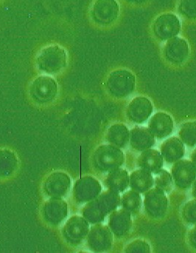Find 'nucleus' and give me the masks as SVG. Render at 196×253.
<instances>
[{"label": "nucleus", "mask_w": 196, "mask_h": 253, "mask_svg": "<svg viewBox=\"0 0 196 253\" xmlns=\"http://www.w3.org/2000/svg\"><path fill=\"white\" fill-rule=\"evenodd\" d=\"M106 84L108 91L114 97H127L134 90L136 78L128 70H116L108 76Z\"/></svg>", "instance_id": "nucleus-2"}, {"label": "nucleus", "mask_w": 196, "mask_h": 253, "mask_svg": "<svg viewBox=\"0 0 196 253\" xmlns=\"http://www.w3.org/2000/svg\"><path fill=\"white\" fill-rule=\"evenodd\" d=\"M127 2L131 3V4H142L144 3L147 2L148 0H125Z\"/></svg>", "instance_id": "nucleus-28"}, {"label": "nucleus", "mask_w": 196, "mask_h": 253, "mask_svg": "<svg viewBox=\"0 0 196 253\" xmlns=\"http://www.w3.org/2000/svg\"><path fill=\"white\" fill-rule=\"evenodd\" d=\"M163 156L158 150L148 149L142 152L137 159V165L142 169L156 174L163 166Z\"/></svg>", "instance_id": "nucleus-16"}, {"label": "nucleus", "mask_w": 196, "mask_h": 253, "mask_svg": "<svg viewBox=\"0 0 196 253\" xmlns=\"http://www.w3.org/2000/svg\"><path fill=\"white\" fill-rule=\"evenodd\" d=\"M67 50L59 44L44 46L35 58V68L40 74L55 76L61 74L68 65Z\"/></svg>", "instance_id": "nucleus-1"}, {"label": "nucleus", "mask_w": 196, "mask_h": 253, "mask_svg": "<svg viewBox=\"0 0 196 253\" xmlns=\"http://www.w3.org/2000/svg\"><path fill=\"white\" fill-rule=\"evenodd\" d=\"M161 154L167 163H175L185 156V144L178 137H170L162 144Z\"/></svg>", "instance_id": "nucleus-15"}, {"label": "nucleus", "mask_w": 196, "mask_h": 253, "mask_svg": "<svg viewBox=\"0 0 196 253\" xmlns=\"http://www.w3.org/2000/svg\"><path fill=\"white\" fill-rule=\"evenodd\" d=\"M190 48L188 42L180 37L168 40L164 47V55L168 62L175 65H181L188 59Z\"/></svg>", "instance_id": "nucleus-10"}, {"label": "nucleus", "mask_w": 196, "mask_h": 253, "mask_svg": "<svg viewBox=\"0 0 196 253\" xmlns=\"http://www.w3.org/2000/svg\"><path fill=\"white\" fill-rule=\"evenodd\" d=\"M171 174L176 187L181 190H187L196 179V167L191 161L180 159L175 162Z\"/></svg>", "instance_id": "nucleus-9"}, {"label": "nucleus", "mask_w": 196, "mask_h": 253, "mask_svg": "<svg viewBox=\"0 0 196 253\" xmlns=\"http://www.w3.org/2000/svg\"><path fill=\"white\" fill-rule=\"evenodd\" d=\"M121 199L118 192L112 190L105 192L90 205L88 217L93 222L102 221L106 214L118 208Z\"/></svg>", "instance_id": "nucleus-3"}, {"label": "nucleus", "mask_w": 196, "mask_h": 253, "mask_svg": "<svg viewBox=\"0 0 196 253\" xmlns=\"http://www.w3.org/2000/svg\"><path fill=\"white\" fill-rule=\"evenodd\" d=\"M144 207L148 215L154 219H160L167 213L168 201L165 193L156 187L146 192Z\"/></svg>", "instance_id": "nucleus-7"}, {"label": "nucleus", "mask_w": 196, "mask_h": 253, "mask_svg": "<svg viewBox=\"0 0 196 253\" xmlns=\"http://www.w3.org/2000/svg\"><path fill=\"white\" fill-rule=\"evenodd\" d=\"M107 139L113 145L123 148L130 140V131L124 124H115L108 129Z\"/></svg>", "instance_id": "nucleus-20"}, {"label": "nucleus", "mask_w": 196, "mask_h": 253, "mask_svg": "<svg viewBox=\"0 0 196 253\" xmlns=\"http://www.w3.org/2000/svg\"><path fill=\"white\" fill-rule=\"evenodd\" d=\"M130 144L136 151H144L151 148L155 144V136L149 128L145 126H135L130 131Z\"/></svg>", "instance_id": "nucleus-13"}, {"label": "nucleus", "mask_w": 196, "mask_h": 253, "mask_svg": "<svg viewBox=\"0 0 196 253\" xmlns=\"http://www.w3.org/2000/svg\"><path fill=\"white\" fill-rule=\"evenodd\" d=\"M90 242L92 248L96 251H106L110 249L112 245V234L107 227L99 226L95 227L90 233Z\"/></svg>", "instance_id": "nucleus-17"}, {"label": "nucleus", "mask_w": 196, "mask_h": 253, "mask_svg": "<svg viewBox=\"0 0 196 253\" xmlns=\"http://www.w3.org/2000/svg\"><path fill=\"white\" fill-rule=\"evenodd\" d=\"M152 113V103L148 98L144 96H138L132 99L126 110V115L129 120L136 124L145 123Z\"/></svg>", "instance_id": "nucleus-11"}, {"label": "nucleus", "mask_w": 196, "mask_h": 253, "mask_svg": "<svg viewBox=\"0 0 196 253\" xmlns=\"http://www.w3.org/2000/svg\"><path fill=\"white\" fill-rule=\"evenodd\" d=\"M188 241H189L191 246L194 249L196 250V224L195 227H193L190 230L189 234H188Z\"/></svg>", "instance_id": "nucleus-27"}, {"label": "nucleus", "mask_w": 196, "mask_h": 253, "mask_svg": "<svg viewBox=\"0 0 196 253\" xmlns=\"http://www.w3.org/2000/svg\"><path fill=\"white\" fill-rule=\"evenodd\" d=\"M178 11L190 20L196 19V0H179Z\"/></svg>", "instance_id": "nucleus-24"}, {"label": "nucleus", "mask_w": 196, "mask_h": 253, "mask_svg": "<svg viewBox=\"0 0 196 253\" xmlns=\"http://www.w3.org/2000/svg\"><path fill=\"white\" fill-rule=\"evenodd\" d=\"M152 174L145 169H136L130 175L131 188L139 193H146L154 185Z\"/></svg>", "instance_id": "nucleus-18"}, {"label": "nucleus", "mask_w": 196, "mask_h": 253, "mask_svg": "<svg viewBox=\"0 0 196 253\" xmlns=\"http://www.w3.org/2000/svg\"><path fill=\"white\" fill-rule=\"evenodd\" d=\"M120 5L116 0H96L90 10L92 19L102 26L109 25L117 20Z\"/></svg>", "instance_id": "nucleus-4"}, {"label": "nucleus", "mask_w": 196, "mask_h": 253, "mask_svg": "<svg viewBox=\"0 0 196 253\" xmlns=\"http://www.w3.org/2000/svg\"><path fill=\"white\" fill-rule=\"evenodd\" d=\"M123 151L114 145L101 146L96 153V165L102 172L117 169L124 163Z\"/></svg>", "instance_id": "nucleus-6"}, {"label": "nucleus", "mask_w": 196, "mask_h": 253, "mask_svg": "<svg viewBox=\"0 0 196 253\" xmlns=\"http://www.w3.org/2000/svg\"><path fill=\"white\" fill-rule=\"evenodd\" d=\"M129 182L130 177L127 171L120 168L111 171L106 179L107 187L118 193L124 192L129 187Z\"/></svg>", "instance_id": "nucleus-19"}, {"label": "nucleus", "mask_w": 196, "mask_h": 253, "mask_svg": "<svg viewBox=\"0 0 196 253\" xmlns=\"http://www.w3.org/2000/svg\"><path fill=\"white\" fill-rule=\"evenodd\" d=\"M180 139L188 147L196 146V121L188 122L181 126L179 132Z\"/></svg>", "instance_id": "nucleus-22"}, {"label": "nucleus", "mask_w": 196, "mask_h": 253, "mask_svg": "<svg viewBox=\"0 0 196 253\" xmlns=\"http://www.w3.org/2000/svg\"><path fill=\"white\" fill-rule=\"evenodd\" d=\"M121 205L123 209L129 211L131 214H136L140 210L142 198L138 192L129 190L122 196Z\"/></svg>", "instance_id": "nucleus-21"}, {"label": "nucleus", "mask_w": 196, "mask_h": 253, "mask_svg": "<svg viewBox=\"0 0 196 253\" xmlns=\"http://www.w3.org/2000/svg\"><path fill=\"white\" fill-rule=\"evenodd\" d=\"M174 127L173 119L164 112H158L154 114L148 123L149 128L155 138L163 139L172 133Z\"/></svg>", "instance_id": "nucleus-12"}, {"label": "nucleus", "mask_w": 196, "mask_h": 253, "mask_svg": "<svg viewBox=\"0 0 196 253\" xmlns=\"http://www.w3.org/2000/svg\"><path fill=\"white\" fill-rule=\"evenodd\" d=\"M182 217L188 224H196V199L190 201L184 206Z\"/></svg>", "instance_id": "nucleus-25"}, {"label": "nucleus", "mask_w": 196, "mask_h": 253, "mask_svg": "<svg viewBox=\"0 0 196 253\" xmlns=\"http://www.w3.org/2000/svg\"><path fill=\"white\" fill-rule=\"evenodd\" d=\"M125 252L128 253H148L151 252V248L148 242L145 241L137 240L133 241L127 245L125 248Z\"/></svg>", "instance_id": "nucleus-26"}, {"label": "nucleus", "mask_w": 196, "mask_h": 253, "mask_svg": "<svg viewBox=\"0 0 196 253\" xmlns=\"http://www.w3.org/2000/svg\"><path fill=\"white\" fill-rule=\"evenodd\" d=\"M192 194L194 197L196 199V179L194 181V184H192Z\"/></svg>", "instance_id": "nucleus-30"}, {"label": "nucleus", "mask_w": 196, "mask_h": 253, "mask_svg": "<svg viewBox=\"0 0 196 253\" xmlns=\"http://www.w3.org/2000/svg\"><path fill=\"white\" fill-rule=\"evenodd\" d=\"M181 22L176 15L163 13L155 19L153 25L154 35L161 41H167L177 37L181 31Z\"/></svg>", "instance_id": "nucleus-5"}, {"label": "nucleus", "mask_w": 196, "mask_h": 253, "mask_svg": "<svg viewBox=\"0 0 196 253\" xmlns=\"http://www.w3.org/2000/svg\"><path fill=\"white\" fill-rule=\"evenodd\" d=\"M191 160H192L193 163L196 167V148L193 151L192 154H191Z\"/></svg>", "instance_id": "nucleus-29"}, {"label": "nucleus", "mask_w": 196, "mask_h": 253, "mask_svg": "<svg viewBox=\"0 0 196 253\" xmlns=\"http://www.w3.org/2000/svg\"><path fill=\"white\" fill-rule=\"evenodd\" d=\"M131 227V214L126 210H118L110 215V229L117 237L121 238L127 235Z\"/></svg>", "instance_id": "nucleus-14"}, {"label": "nucleus", "mask_w": 196, "mask_h": 253, "mask_svg": "<svg viewBox=\"0 0 196 253\" xmlns=\"http://www.w3.org/2000/svg\"><path fill=\"white\" fill-rule=\"evenodd\" d=\"M155 185L167 193L173 187V177L166 169H161L156 173Z\"/></svg>", "instance_id": "nucleus-23"}, {"label": "nucleus", "mask_w": 196, "mask_h": 253, "mask_svg": "<svg viewBox=\"0 0 196 253\" xmlns=\"http://www.w3.org/2000/svg\"><path fill=\"white\" fill-rule=\"evenodd\" d=\"M30 90L34 99L40 102H48L56 97L58 84L52 76L41 74L33 80Z\"/></svg>", "instance_id": "nucleus-8"}]
</instances>
